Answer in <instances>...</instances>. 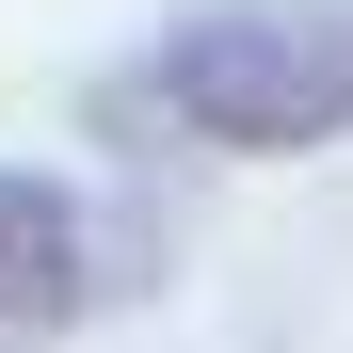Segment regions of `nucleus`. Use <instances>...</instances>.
Masks as SVG:
<instances>
[{
  "label": "nucleus",
  "mask_w": 353,
  "mask_h": 353,
  "mask_svg": "<svg viewBox=\"0 0 353 353\" xmlns=\"http://www.w3.org/2000/svg\"><path fill=\"white\" fill-rule=\"evenodd\" d=\"M81 289H97L81 193H65V176H32V161H0V353L65 337V321H81Z\"/></svg>",
  "instance_id": "f03ea898"
},
{
  "label": "nucleus",
  "mask_w": 353,
  "mask_h": 353,
  "mask_svg": "<svg viewBox=\"0 0 353 353\" xmlns=\"http://www.w3.org/2000/svg\"><path fill=\"white\" fill-rule=\"evenodd\" d=\"M145 97L225 161H305L353 129V17L337 0H225V17L161 32Z\"/></svg>",
  "instance_id": "f257e3e1"
}]
</instances>
